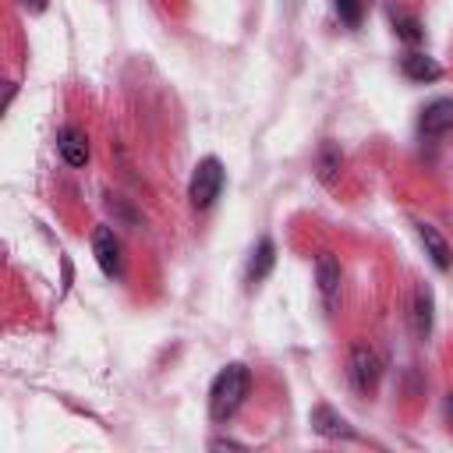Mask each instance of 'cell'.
Returning <instances> with one entry per match:
<instances>
[{
    "label": "cell",
    "mask_w": 453,
    "mask_h": 453,
    "mask_svg": "<svg viewBox=\"0 0 453 453\" xmlns=\"http://www.w3.org/2000/svg\"><path fill=\"white\" fill-rule=\"evenodd\" d=\"M248 386H251V375L241 361L226 365L216 379H212V389H209V418L212 421H226L248 396Z\"/></svg>",
    "instance_id": "cell-1"
},
{
    "label": "cell",
    "mask_w": 453,
    "mask_h": 453,
    "mask_svg": "<svg viewBox=\"0 0 453 453\" xmlns=\"http://www.w3.org/2000/svg\"><path fill=\"white\" fill-rule=\"evenodd\" d=\"M223 180H226V173H223V163H219L216 156L198 159L195 170H191V180H188V198H191V205H195V209H209V205L219 198Z\"/></svg>",
    "instance_id": "cell-2"
},
{
    "label": "cell",
    "mask_w": 453,
    "mask_h": 453,
    "mask_svg": "<svg viewBox=\"0 0 453 453\" xmlns=\"http://www.w3.org/2000/svg\"><path fill=\"white\" fill-rule=\"evenodd\" d=\"M347 379H350V386L357 393H365V396L375 393V386L382 379V357H379V350L368 347V343H354L350 347V357H347Z\"/></svg>",
    "instance_id": "cell-3"
},
{
    "label": "cell",
    "mask_w": 453,
    "mask_h": 453,
    "mask_svg": "<svg viewBox=\"0 0 453 453\" xmlns=\"http://www.w3.org/2000/svg\"><path fill=\"white\" fill-rule=\"evenodd\" d=\"M92 255H96V262H99V269L110 276V280H117L120 273H124V258H120V241L113 237V230L110 226H96V234H92Z\"/></svg>",
    "instance_id": "cell-4"
},
{
    "label": "cell",
    "mask_w": 453,
    "mask_h": 453,
    "mask_svg": "<svg viewBox=\"0 0 453 453\" xmlns=\"http://www.w3.org/2000/svg\"><path fill=\"white\" fill-rule=\"evenodd\" d=\"M311 428H315L319 435H326V439H357V432L347 425V418L336 414L329 403H319V407L311 411Z\"/></svg>",
    "instance_id": "cell-5"
},
{
    "label": "cell",
    "mask_w": 453,
    "mask_h": 453,
    "mask_svg": "<svg viewBox=\"0 0 453 453\" xmlns=\"http://www.w3.org/2000/svg\"><path fill=\"white\" fill-rule=\"evenodd\" d=\"M57 152H60V159L67 163V166H85L88 163V138H85V131H78V127H60V134H57Z\"/></svg>",
    "instance_id": "cell-6"
},
{
    "label": "cell",
    "mask_w": 453,
    "mask_h": 453,
    "mask_svg": "<svg viewBox=\"0 0 453 453\" xmlns=\"http://www.w3.org/2000/svg\"><path fill=\"white\" fill-rule=\"evenodd\" d=\"M315 283H319V294L326 297V304H333L340 294V262L333 251L315 255Z\"/></svg>",
    "instance_id": "cell-7"
},
{
    "label": "cell",
    "mask_w": 453,
    "mask_h": 453,
    "mask_svg": "<svg viewBox=\"0 0 453 453\" xmlns=\"http://www.w3.org/2000/svg\"><path fill=\"white\" fill-rule=\"evenodd\" d=\"M418 237H421V244H425V255L432 258V265L439 269V273H446L449 265H453V251H449V244H446V237L432 226V223H418Z\"/></svg>",
    "instance_id": "cell-8"
},
{
    "label": "cell",
    "mask_w": 453,
    "mask_h": 453,
    "mask_svg": "<svg viewBox=\"0 0 453 453\" xmlns=\"http://www.w3.org/2000/svg\"><path fill=\"white\" fill-rule=\"evenodd\" d=\"M453 127V99H435L421 110V134L435 138V134H446Z\"/></svg>",
    "instance_id": "cell-9"
},
{
    "label": "cell",
    "mask_w": 453,
    "mask_h": 453,
    "mask_svg": "<svg viewBox=\"0 0 453 453\" xmlns=\"http://www.w3.org/2000/svg\"><path fill=\"white\" fill-rule=\"evenodd\" d=\"M273 262H276V244L273 237H262L248 258V283H262L273 273Z\"/></svg>",
    "instance_id": "cell-10"
},
{
    "label": "cell",
    "mask_w": 453,
    "mask_h": 453,
    "mask_svg": "<svg viewBox=\"0 0 453 453\" xmlns=\"http://www.w3.org/2000/svg\"><path fill=\"white\" fill-rule=\"evenodd\" d=\"M400 67H403V74H407L411 81H439V78H442V67H439L428 53H407Z\"/></svg>",
    "instance_id": "cell-11"
},
{
    "label": "cell",
    "mask_w": 453,
    "mask_h": 453,
    "mask_svg": "<svg viewBox=\"0 0 453 453\" xmlns=\"http://www.w3.org/2000/svg\"><path fill=\"white\" fill-rule=\"evenodd\" d=\"M432 308H435V301H432V290L421 283L418 290H414V333H418V340H428V333H432Z\"/></svg>",
    "instance_id": "cell-12"
},
{
    "label": "cell",
    "mask_w": 453,
    "mask_h": 453,
    "mask_svg": "<svg viewBox=\"0 0 453 453\" xmlns=\"http://www.w3.org/2000/svg\"><path fill=\"white\" fill-rule=\"evenodd\" d=\"M389 18H393V28H396V35L403 39V42H421V35H425V28H421V21L414 18V14H403V11H389Z\"/></svg>",
    "instance_id": "cell-13"
},
{
    "label": "cell",
    "mask_w": 453,
    "mask_h": 453,
    "mask_svg": "<svg viewBox=\"0 0 453 453\" xmlns=\"http://www.w3.org/2000/svg\"><path fill=\"white\" fill-rule=\"evenodd\" d=\"M336 170H340V149H336L333 142H326V145L319 149V177H322V180H333Z\"/></svg>",
    "instance_id": "cell-14"
},
{
    "label": "cell",
    "mask_w": 453,
    "mask_h": 453,
    "mask_svg": "<svg viewBox=\"0 0 453 453\" xmlns=\"http://www.w3.org/2000/svg\"><path fill=\"white\" fill-rule=\"evenodd\" d=\"M336 14H340L343 25L357 28L361 25V0H336Z\"/></svg>",
    "instance_id": "cell-15"
},
{
    "label": "cell",
    "mask_w": 453,
    "mask_h": 453,
    "mask_svg": "<svg viewBox=\"0 0 453 453\" xmlns=\"http://www.w3.org/2000/svg\"><path fill=\"white\" fill-rule=\"evenodd\" d=\"M212 449H241V442H234V439H212Z\"/></svg>",
    "instance_id": "cell-16"
},
{
    "label": "cell",
    "mask_w": 453,
    "mask_h": 453,
    "mask_svg": "<svg viewBox=\"0 0 453 453\" xmlns=\"http://www.w3.org/2000/svg\"><path fill=\"white\" fill-rule=\"evenodd\" d=\"M25 7H28V11H35V14H39V11H46V0H25Z\"/></svg>",
    "instance_id": "cell-17"
},
{
    "label": "cell",
    "mask_w": 453,
    "mask_h": 453,
    "mask_svg": "<svg viewBox=\"0 0 453 453\" xmlns=\"http://www.w3.org/2000/svg\"><path fill=\"white\" fill-rule=\"evenodd\" d=\"M442 411H446V418H453V393H446V403H442Z\"/></svg>",
    "instance_id": "cell-18"
}]
</instances>
